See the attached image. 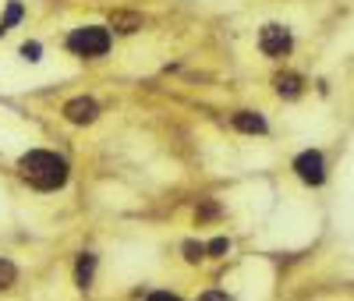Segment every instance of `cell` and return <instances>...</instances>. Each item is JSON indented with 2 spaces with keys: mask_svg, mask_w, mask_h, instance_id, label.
Wrapping results in <instances>:
<instances>
[{
  "mask_svg": "<svg viewBox=\"0 0 354 301\" xmlns=\"http://www.w3.org/2000/svg\"><path fill=\"white\" fill-rule=\"evenodd\" d=\"M18 167H22V177L29 181V185L43 188V192H53V188H60L68 181V163L57 153H47V149L25 153Z\"/></svg>",
  "mask_w": 354,
  "mask_h": 301,
  "instance_id": "6da1fadb",
  "label": "cell"
},
{
  "mask_svg": "<svg viewBox=\"0 0 354 301\" xmlns=\"http://www.w3.org/2000/svg\"><path fill=\"white\" fill-rule=\"evenodd\" d=\"M68 47L78 53V57H103L110 50V32L103 25H86V29H75L68 36Z\"/></svg>",
  "mask_w": 354,
  "mask_h": 301,
  "instance_id": "7a4b0ae2",
  "label": "cell"
},
{
  "mask_svg": "<svg viewBox=\"0 0 354 301\" xmlns=\"http://www.w3.org/2000/svg\"><path fill=\"white\" fill-rule=\"evenodd\" d=\"M294 170H298V177L305 181V185H323V181H326V163H323V153H316V149H305V153L294 159Z\"/></svg>",
  "mask_w": 354,
  "mask_h": 301,
  "instance_id": "3957f363",
  "label": "cell"
},
{
  "mask_svg": "<svg viewBox=\"0 0 354 301\" xmlns=\"http://www.w3.org/2000/svg\"><path fill=\"white\" fill-rule=\"evenodd\" d=\"M259 47L266 57H287L290 53V32L283 25H266L259 32Z\"/></svg>",
  "mask_w": 354,
  "mask_h": 301,
  "instance_id": "277c9868",
  "label": "cell"
},
{
  "mask_svg": "<svg viewBox=\"0 0 354 301\" xmlns=\"http://www.w3.org/2000/svg\"><path fill=\"white\" fill-rule=\"evenodd\" d=\"M64 117L71 120V125H92V120L99 117V107H96V99L78 96V99H71V103L64 107Z\"/></svg>",
  "mask_w": 354,
  "mask_h": 301,
  "instance_id": "5b68a950",
  "label": "cell"
},
{
  "mask_svg": "<svg viewBox=\"0 0 354 301\" xmlns=\"http://www.w3.org/2000/svg\"><path fill=\"white\" fill-rule=\"evenodd\" d=\"M234 128H238V131H248V135H262V131H266V117H262V114H252V110H241V114H234Z\"/></svg>",
  "mask_w": 354,
  "mask_h": 301,
  "instance_id": "8992f818",
  "label": "cell"
},
{
  "mask_svg": "<svg viewBox=\"0 0 354 301\" xmlns=\"http://www.w3.org/2000/svg\"><path fill=\"white\" fill-rule=\"evenodd\" d=\"M92 276H96V255H92V252L78 255V266H75V280H78V287H89V284H92Z\"/></svg>",
  "mask_w": 354,
  "mask_h": 301,
  "instance_id": "52a82bcc",
  "label": "cell"
},
{
  "mask_svg": "<svg viewBox=\"0 0 354 301\" xmlns=\"http://www.w3.org/2000/svg\"><path fill=\"white\" fill-rule=\"evenodd\" d=\"M110 25L117 32H138L142 29V14H135V11H114L110 14Z\"/></svg>",
  "mask_w": 354,
  "mask_h": 301,
  "instance_id": "ba28073f",
  "label": "cell"
},
{
  "mask_svg": "<svg viewBox=\"0 0 354 301\" xmlns=\"http://www.w3.org/2000/svg\"><path fill=\"white\" fill-rule=\"evenodd\" d=\"M277 92L280 96H287V99H298L301 96V78L298 75H277Z\"/></svg>",
  "mask_w": 354,
  "mask_h": 301,
  "instance_id": "9c48e42d",
  "label": "cell"
},
{
  "mask_svg": "<svg viewBox=\"0 0 354 301\" xmlns=\"http://www.w3.org/2000/svg\"><path fill=\"white\" fill-rule=\"evenodd\" d=\"M14 280H18V270L8 263V259H0V291H8Z\"/></svg>",
  "mask_w": 354,
  "mask_h": 301,
  "instance_id": "30bf717a",
  "label": "cell"
},
{
  "mask_svg": "<svg viewBox=\"0 0 354 301\" xmlns=\"http://www.w3.org/2000/svg\"><path fill=\"white\" fill-rule=\"evenodd\" d=\"M22 14H25V11H22V4L14 0V4L8 8V14H4V22H0V29H4V32H8V29H14L18 22H22Z\"/></svg>",
  "mask_w": 354,
  "mask_h": 301,
  "instance_id": "8fae6325",
  "label": "cell"
},
{
  "mask_svg": "<svg viewBox=\"0 0 354 301\" xmlns=\"http://www.w3.org/2000/svg\"><path fill=\"white\" fill-rule=\"evenodd\" d=\"M202 255H205V245H202V241H184V259H188V263H199Z\"/></svg>",
  "mask_w": 354,
  "mask_h": 301,
  "instance_id": "7c38bea8",
  "label": "cell"
},
{
  "mask_svg": "<svg viewBox=\"0 0 354 301\" xmlns=\"http://www.w3.org/2000/svg\"><path fill=\"white\" fill-rule=\"evenodd\" d=\"M227 248H231V245H227V237H216V241H210V245H205V252H210V255H223Z\"/></svg>",
  "mask_w": 354,
  "mask_h": 301,
  "instance_id": "4fadbf2b",
  "label": "cell"
},
{
  "mask_svg": "<svg viewBox=\"0 0 354 301\" xmlns=\"http://www.w3.org/2000/svg\"><path fill=\"white\" fill-rule=\"evenodd\" d=\"M39 53H43V47H39V43H25V47H22V57H25V60H39Z\"/></svg>",
  "mask_w": 354,
  "mask_h": 301,
  "instance_id": "5bb4252c",
  "label": "cell"
},
{
  "mask_svg": "<svg viewBox=\"0 0 354 301\" xmlns=\"http://www.w3.org/2000/svg\"><path fill=\"white\" fill-rule=\"evenodd\" d=\"M199 301H234L231 294H223V291H210V294H202Z\"/></svg>",
  "mask_w": 354,
  "mask_h": 301,
  "instance_id": "9a60e30c",
  "label": "cell"
},
{
  "mask_svg": "<svg viewBox=\"0 0 354 301\" xmlns=\"http://www.w3.org/2000/svg\"><path fill=\"white\" fill-rule=\"evenodd\" d=\"M213 216H216V206H213V202H205V206L199 209V220H213Z\"/></svg>",
  "mask_w": 354,
  "mask_h": 301,
  "instance_id": "2e32d148",
  "label": "cell"
},
{
  "mask_svg": "<svg viewBox=\"0 0 354 301\" xmlns=\"http://www.w3.org/2000/svg\"><path fill=\"white\" fill-rule=\"evenodd\" d=\"M145 301H177V298H174V294H166V291H156V294H149Z\"/></svg>",
  "mask_w": 354,
  "mask_h": 301,
  "instance_id": "e0dca14e",
  "label": "cell"
},
{
  "mask_svg": "<svg viewBox=\"0 0 354 301\" xmlns=\"http://www.w3.org/2000/svg\"><path fill=\"white\" fill-rule=\"evenodd\" d=\"M0 36H4V29H0Z\"/></svg>",
  "mask_w": 354,
  "mask_h": 301,
  "instance_id": "ac0fdd59",
  "label": "cell"
}]
</instances>
